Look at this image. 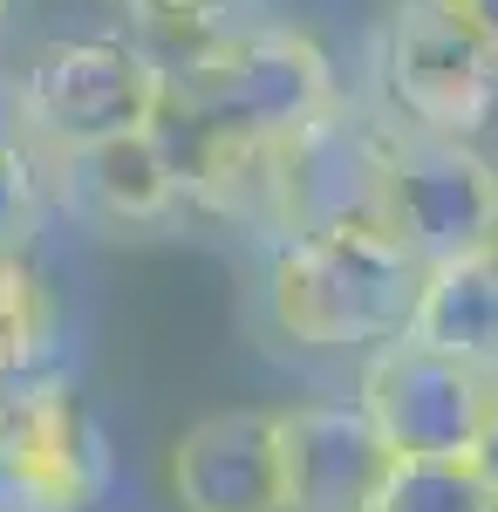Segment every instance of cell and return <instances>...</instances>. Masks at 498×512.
Wrapping results in <instances>:
<instances>
[{
	"instance_id": "1",
	"label": "cell",
	"mask_w": 498,
	"mask_h": 512,
	"mask_svg": "<svg viewBox=\"0 0 498 512\" xmlns=\"http://www.w3.org/2000/svg\"><path fill=\"white\" fill-rule=\"evenodd\" d=\"M423 260L403 253L376 212H335L280 239L267 274V308L301 349H383L410 328Z\"/></svg>"
},
{
	"instance_id": "2",
	"label": "cell",
	"mask_w": 498,
	"mask_h": 512,
	"mask_svg": "<svg viewBox=\"0 0 498 512\" xmlns=\"http://www.w3.org/2000/svg\"><path fill=\"white\" fill-rule=\"evenodd\" d=\"M171 110H185L205 137L287 144L342 117V82L328 48L301 28H239L205 41L185 82L171 76Z\"/></svg>"
},
{
	"instance_id": "3",
	"label": "cell",
	"mask_w": 498,
	"mask_h": 512,
	"mask_svg": "<svg viewBox=\"0 0 498 512\" xmlns=\"http://www.w3.org/2000/svg\"><path fill=\"white\" fill-rule=\"evenodd\" d=\"M7 110L41 151L157 130L171 117V69L137 41H48L14 76Z\"/></svg>"
},
{
	"instance_id": "4",
	"label": "cell",
	"mask_w": 498,
	"mask_h": 512,
	"mask_svg": "<svg viewBox=\"0 0 498 512\" xmlns=\"http://www.w3.org/2000/svg\"><path fill=\"white\" fill-rule=\"evenodd\" d=\"M369 212L403 239V253L458 260L498 246V164L471 151V137L444 130H389L376 137Z\"/></svg>"
},
{
	"instance_id": "5",
	"label": "cell",
	"mask_w": 498,
	"mask_h": 512,
	"mask_svg": "<svg viewBox=\"0 0 498 512\" xmlns=\"http://www.w3.org/2000/svg\"><path fill=\"white\" fill-rule=\"evenodd\" d=\"M110 485L103 431L62 369L0 376V512H89Z\"/></svg>"
},
{
	"instance_id": "6",
	"label": "cell",
	"mask_w": 498,
	"mask_h": 512,
	"mask_svg": "<svg viewBox=\"0 0 498 512\" xmlns=\"http://www.w3.org/2000/svg\"><path fill=\"white\" fill-rule=\"evenodd\" d=\"M355 403L396 458H478L498 417V369L396 335L369 349Z\"/></svg>"
},
{
	"instance_id": "7",
	"label": "cell",
	"mask_w": 498,
	"mask_h": 512,
	"mask_svg": "<svg viewBox=\"0 0 498 512\" xmlns=\"http://www.w3.org/2000/svg\"><path fill=\"white\" fill-rule=\"evenodd\" d=\"M383 82L396 117L444 137H478L498 110V62L451 0H396L383 35Z\"/></svg>"
},
{
	"instance_id": "8",
	"label": "cell",
	"mask_w": 498,
	"mask_h": 512,
	"mask_svg": "<svg viewBox=\"0 0 498 512\" xmlns=\"http://www.w3.org/2000/svg\"><path fill=\"white\" fill-rule=\"evenodd\" d=\"M41 164H48V198H62L82 226H103V233H144V226H164L192 205L185 164L171 151L164 123L41 151Z\"/></svg>"
},
{
	"instance_id": "9",
	"label": "cell",
	"mask_w": 498,
	"mask_h": 512,
	"mask_svg": "<svg viewBox=\"0 0 498 512\" xmlns=\"http://www.w3.org/2000/svg\"><path fill=\"white\" fill-rule=\"evenodd\" d=\"M164 485L178 512H287L280 410H212L171 444Z\"/></svg>"
},
{
	"instance_id": "10",
	"label": "cell",
	"mask_w": 498,
	"mask_h": 512,
	"mask_svg": "<svg viewBox=\"0 0 498 512\" xmlns=\"http://www.w3.org/2000/svg\"><path fill=\"white\" fill-rule=\"evenodd\" d=\"M287 512H369L396 451L362 417V403H294L280 410Z\"/></svg>"
},
{
	"instance_id": "11",
	"label": "cell",
	"mask_w": 498,
	"mask_h": 512,
	"mask_svg": "<svg viewBox=\"0 0 498 512\" xmlns=\"http://www.w3.org/2000/svg\"><path fill=\"white\" fill-rule=\"evenodd\" d=\"M403 335L423 342V349L464 355L478 369H498V246L458 253V260H430Z\"/></svg>"
},
{
	"instance_id": "12",
	"label": "cell",
	"mask_w": 498,
	"mask_h": 512,
	"mask_svg": "<svg viewBox=\"0 0 498 512\" xmlns=\"http://www.w3.org/2000/svg\"><path fill=\"white\" fill-rule=\"evenodd\" d=\"M55 369V294L21 246H0V376Z\"/></svg>"
},
{
	"instance_id": "13",
	"label": "cell",
	"mask_w": 498,
	"mask_h": 512,
	"mask_svg": "<svg viewBox=\"0 0 498 512\" xmlns=\"http://www.w3.org/2000/svg\"><path fill=\"white\" fill-rule=\"evenodd\" d=\"M369 512H498V485L478 458H396Z\"/></svg>"
},
{
	"instance_id": "14",
	"label": "cell",
	"mask_w": 498,
	"mask_h": 512,
	"mask_svg": "<svg viewBox=\"0 0 498 512\" xmlns=\"http://www.w3.org/2000/svg\"><path fill=\"white\" fill-rule=\"evenodd\" d=\"M48 205V164L41 144L14 123V110H0V246H28Z\"/></svg>"
},
{
	"instance_id": "15",
	"label": "cell",
	"mask_w": 498,
	"mask_h": 512,
	"mask_svg": "<svg viewBox=\"0 0 498 512\" xmlns=\"http://www.w3.org/2000/svg\"><path fill=\"white\" fill-rule=\"evenodd\" d=\"M137 28H205V21H219L232 0H116Z\"/></svg>"
},
{
	"instance_id": "16",
	"label": "cell",
	"mask_w": 498,
	"mask_h": 512,
	"mask_svg": "<svg viewBox=\"0 0 498 512\" xmlns=\"http://www.w3.org/2000/svg\"><path fill=\"white\" fill-rule=\"evenodd\" d=\"M451 7L464 14V28L485 41V48H492V62H498V0H451Z\"/></svg>"
},
{
	"instance_id": "17",
	"label": "cell",
	"mask_w": 498,
	"mask_h": 512,
	"mask_svg": "<svg viewBox=\"0 0 498 512\" xmlns=\"http://www.w3.org/2000/svg\"><path fill=\"white\" fill-rule=\"evenodd\" d=\"M478 472L498 485V417H492V431H485V451H478Z\"/></svg>"
}]
</instances>
